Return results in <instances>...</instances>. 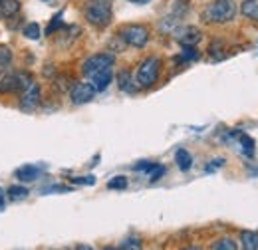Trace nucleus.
Here are the masks:
<instances>
[{"label": "nucleus", "mask_w": 258, "mask_h": 250, "mask_svg": "<svg viewBox=\"0 0 258 250\" xmlns=\"http://www.w3.org/2000/svg\"><path fill=\"white\" fill-rule=\"evenodd\" d=\"M175 161H177V167H179L181 171H189V169L193 167V157H191V153H189L187 149H177Z\"/></svg>", "instance_id": "obj_16"}, {"label": "nucleus", "mask_w": 258, "mask_h": 250, "mask_svg": "<svg viewBox=\"0 0 258 250\" xmlns=\"http://www.w3.org/2000/svg\"><path fill=\"white\" fill-rule=\"evenodd\" d=\"M96 94L97 92L90 82H78L70 90V99H72L74 105H84V103H90L96 97Z\"/></svg>", "instance_id": "obj_8"}, {"label": "nucleus", "mask_w": 258, "mask_h": 250, "mask_svg": "<svg viewBox=\"0 0 258 250\" xmlns=\"http://www.w3.org/2000/svg\"><path fill=\"white\" fill-rule=\"evenodd\" d=\"M86 20L96 28H107L113 18V2L111 0H88L84 6Z\"/></svg>", "instance_id": "obj_3"}, {"label": "nucleus", "mask_w": 258, "mask_h": 250, "mask_svg": "<svg viewBox=\"0 0 258 250\" xmlns=\"http://www.w3.org/2000/svg\"><path fill=\"white\" fill-rule=\"evenodd\" d=\"M240 14L252 22H258V0H244L240 4Z\"/></svg>", "instance_id": "obj_15"}, {"label": "nucleus", "mask_w": 258, "mask_h": 250, "mask_svg": "<svg viewBox=\"0 0 258 250\" xmlns=\"http://www.w3.org/2000/svg\"><path fill=\"white\" fill-rule=\"evenodd\" d=\"M151 167H153V163H151V161H143V163H137L133 169H135V171H145V173H147Z\"/></svg>", "instance_id": "obj_28"}, {"label": "nucleus", "mask_w": 258, "mask_h": 250, "mask_svg": "<svg viewBox=\"0 0 258 250\" xmlns=\"http://www.w3.org/2000/svg\"><path fill=\"white\" fill-rule=\"evenodd\" d=\"M121 250H141V240L137 236H127L123 242H121Z\"/></svg>", "instance_id": "obj_25"}, {"label": "nucleus", "mask_w": 258, "mask_h": 250, "mask_svg": "<svg viewBox=\"0 0 258 250\" xmlns=\"http://www.w3.org/2000/svg\"><path fill=\"white\" fill-rule=\"evenodd\" d=\"M225 159H213V163H209L207 167H205V171L207 173H213V171H217V169H221V167H225Z\"/></svg>", "instance_id": "obj_26"}, {"label": "nucleus", "mask_w": 258, "mask_h": 250, "mask_svg": "<svg viewBox=\"0 0 258 250\" xmlns=\"http://www.w3.org/2000/svg\"><path fill=\"white\" fill-rule=\"evenodd\" d=\"M4 205H6V193H4V189H0V211L4 209Z\"/></svg>", "instance_id": "obj_29"}, {"label": "nucleus", "mask_w": 258, "mask_h": 250, "mask_svg": "<svg viewBox=\"0 0 258 250\" xmlns=\"http://www.w3.org/2000/svg\"><path fill=\"white\" fill-rule=\"evenodd\" d=\"M179 60H181V62H195V60H199V52H197V48H195V46H183Z\"/></svg>", "instance_id": "obj_21"}, {"label": "nucleus", "mask_w": 258, "mask_h": 250, "mask_svg": "<svg viewBox=\"0 0 258 250\" xmlns=\"http://www.w3.org/2000/svg\"><path fill=\"white\" fill-rule=\"evenodd\" d=\"M165 165H157V163H153V167L147 171V175H149V183H155V181H159L163 175H165Z\"/></svg>", "instance_id": "obj_22"}, {"label": "nucleus", "mask_w": 258, "mask_h": 250, "mask_svg": "<svg viewBox=\"0 0 258 250\" xmlns=\"http://www.w3.org/2000/svg\"><path fill=\"white\" fill-rule=\"evenodd\" d=\"M159 72H161V58H157V56L145 58L137 68V78H135L137 88L147 90V88L155 86V82L159 80Z\"/></svg>", "instance_id": "obj_4"}, {"label": "nucleus", "mask_w": 258, "mask_h": 250, "mask_svg": "<svg viewBox=\"0 0 258 250\" xmlns=\"http://www.w3.org/2000/svg\"><path fill=\"white\" fill-rule=\"evenodd\" d=\"M40 175H42V169H40L38 165H22V167L16 169V173H14V177H16L18 181H22V183H32Z\"/></svg>", "instance_id": "obj_10"}, {"label": "nucleus", "mask_w": 258, "mask_h": 250, "mask_svg": "<svg viewBox=\"0 0 258 250\" xmlns=\"http://www.w3.org/2000/svg\"><path fill=\"white\" fill-rule=\"evenodd\" d=\"M211 250H238V246L232 238H221L211 246Z\"/></svg>", "instance_id": "obj_23"}, {"label": "nucleus", "mask_w": 258, "mask_h": 250, "mask_svg": "<svg viewBox=\"0 0 258 250\" xmlns=\"http://www.w3.org/2000/svg\"><path fill=\"white\" fill-rule=\"evenodd\" d=\"M238 6L234 0H213L205 6L201 18L207 24H226L236 18Z\"/></svg>", "instance_id": "obj_2"}, {"label": "nucleus", "mask_w": 258, "mask_h": 250, "mask_svg": "<svg viewBox=\"0 0 258 250\" xmlns=\"http://www.w3.org/2000/svg\"><path fill=\"white\" fill-rule=\"evenodd\" d=\"M22 34H24V38H28V40H40L42 28H40L38 22H30V24H26V26L22 28Z\"/></svg>", "instance_id": "obj_18"}, {"label": "nucleus", "mask_w": 258, "mask_h": 250, "mask_svg": "<svg viewBox=\"0 0 258 250\" xmlns=\"http://www.w3.org/2000/svg\"><path fill=\"white\" fill-rule=\"evenodd\" d=\"M125 187H127V177H123V175H117L107 183V189H111V191H123Z\"/></svg>", "instance_id": "obj_24"}, {"label": "nucleus", "mask_w": 258, "mask_h": 250, "mask_svg": "<svg viewBox=\"0 0 258 250\" xmlns=\"http://www.w3.org/2000/svg\"><path fill=\"white\" fill-rule=\"evenodd\" d=\"M62 16H64V12H58V14L50 20V24H48V28H46V36H52L54 32L58 34V32L64 28V20H62Z\"/></svg>", "instance_id": "obj_19"}, {"label": "nucleus", "mask_w": 258, "mask_h": 250, "mask_svg": "<svg viewBox=\"0 0 258 250\" xmlns=\"http://www.w3.org/2000/svg\"><path fill=\"white\" fill-rule=\"evenodd\" d=\"M18 14H20V2L18 0H2L0 2V18L2 20H12Z\"/></svg>", "instance_id": "obj_13"}, {"label": "nucleus", "mask_w": 258, "mask_h": 250, "mask_svg": "<svg viewBox=\"0 0 258 250\" xmlns=\"http://www.w3.org/2000/svg\"><path fill=\"white\" fill-rule=\"evenodd\" d=\"M185 250H203L201 246H189V248H185Z\"/></svg>", "instance_id": "obj_31"}, {"label": "nucleus", "mask_w": 258, "mask_h": 250, "mask_svg": "<svg viewBox=\"0 0 258 250\" xmlns=\"http://www.w3.org/2000/svg\"><path fill=\"white\" fill-rule=\"evenodd\" d=\"M113 64H115V58L109 52L94 54L84 62L82 72L88 78V82L94 86L96 92H103L109 88V84L113 80Z\"/></svg>", "instance_id": "obj_1"}, {"label": "nucleus", "mask_w": 258, "mask_h": 250, "mask_svg": "<svg viewBox=\"0 0 258 250\" xmlns=\"http://www.w3.org/2000/svg\"><path fill=\"white\" fill-rule=\"evenodd\" d=\"M40 97H42V90L38 86V82H30L22 92H20V109L24 111H34L40 105Z\"/></svg>", "instance_id": "obj_7"}, {"label": "nucleus", "mask_w": 258, "mask_h": 250, "mask_svg": "<svg viewBox=\"0 0 258 250\" xmlns=\"http://www.w3.org/2000/svg\"><path fill=\"white\" fill-rule=\"evenodd\" d=\"M105 250H121V248H115V246H111V248H105Z\"/></svg>", "instance_id": "obj_32"}, {"label": "nucleus", "mask_w": 258, "mask_h": 250, "mask_svg": "<svg viewBox=\"0 0 258 250\" xmlns=\"http://www.w3.org/2000/svg\"><path fill=\"white\" fill-rule=\"evenodd\" d=\"M117 36L131 48H145L149 42V30L143 24H127L117 32Z\"/></svg>", "instance_id": "obj_5"}, {"label": "nucleus", "mask_w": 258, "mask_h": 250, "mask_svg": "<svg viewBox=\"0 0 258 250\" xmlns=\"http://www.w3.org/2000/svg\"><path fill=\"white\" fill-rule=\"evenodd\" d=\"M0 2H2V0H0Z\"/></svg>", "instance_id": "obj_33"}, {"label": "nucleus", "mask_w": 258, "mask_h": 250, "mask_svg": "<svg viewBox=\"0 0 258 250\" xmlns=\"http://www.w3.org/2000/svg\"><path fill=\"white\" fill-rule=\"evenodd\" d=\"M117 86L125 94H135L137 92V84H135V80H133V76H131L129 70H121L117 74Z\"/></svg>", "instance_id": "obj_12"}, {"label": "nucleus", "mask_w": 258, "mask_h": 250, "mask_svg": "<svg viewBox=\"0 0 258 250\" xmlns=\"http://www.w3.org/2000/svg\"><path fill=\"white\" fill-rule=\"evenodd\" d=\"M10 64H12V50L8 46H0V78L8 72Z\"/></svg>", "instance_id": "obj_17"}, {"label": "nucleus", "mask_w": 258, "mask_h": 250, "mask_svg": "<svg viewBox=\"0 0 258 250\" xmlns=\"http://www.w3.org/2000/svg\"><path fill=\"white\" fill-rule=\"evenodd\" d=\"M34 78L28 72H12L4 74L0 78V94H12V92H22Z\"/></svg>", "instance_id": "obj_6"}, {"label": "nucleus", "mask_w": 258, "mask_h": 250, "mask_svg": "<svg viewBox=\"0 0 258 250\" xmlns=\"http://www.w3.org/2000/svg\"><path fill=\"white\" fill-rule=\"evenodd\" d=\"M232 137L238 141L240 151H242L244 155L248 157V159L254 157V139H252V137H248V135L242 133V131H232Z\"/></svg>", "instance_id": "obj_11"}, {"label": "nucleus", "mask_w": 258, "mask_h": 250, "mask_svg": "<svg viewBox=\"0 0 258 250\" xmlns=\"http://www.w3.org/2000/svg\"><path fill=\"white\" fill-rule=\"evenodd\" d=\"M240 244L242 250H258V230H242Z\"/></svg>", "instance_id": "obj_14"}, {"label": "nucleus", "mask_w": 258, "mask_h": 250, "mask_svg": "<svg viewBox=\"0 0 258 250\" xmlns=\"http://www.w3.org/2000/svg\"><path fill=\"white\" fill-rule=\"evenodd\" d=\"M76 185H96V177L94 175H88V177H76L72 179Z\"/></svg>", "instance_id": "obj_27"}, {"label": "nucleus", "mask_w": 258, "mask_h": 250, "mask_svg": "<svg viewBox=\"0 0 258 250\" xmlns=\"http://www.w3.org/2000/svg\"><path fill=\"white\" fill-rule=\"evenodd\" d=\"M76 250H94V248L88 246V244H80V246H76Z\"/></svg>", "instance_id": "obj_30"}, {"label": "nucleus", "mask_w": 258, "mask_h": 250, "mask_svg": "<svg viewBox=\"0 0 258 250\" xmlns=\"http://www.w3.org/2000/svg\"><path fill=\"white\" fill-rule=\"evenodd\" d=\"M6 195H8V199H12V201H20V199H26V197H28V189L22 187V185H12V187H8Z\"/></svg>", "instance_id": "obj_20"}, {"label": "nucleus", "mask_w": 258, "mask_h": 250, "mask_svg": "<svg viewBox=\"0 0 258 250\" xmlns=\"http://www.w3.org/2000/svg\"><path fill=\"white\" fill-rule=\"evenodd\" d=\"M173 34H175V40L181 46H197L203 38V34L197 26H183V28H177Z\"/></svg>", "instance_id": "obj_9"}]
</instances>
